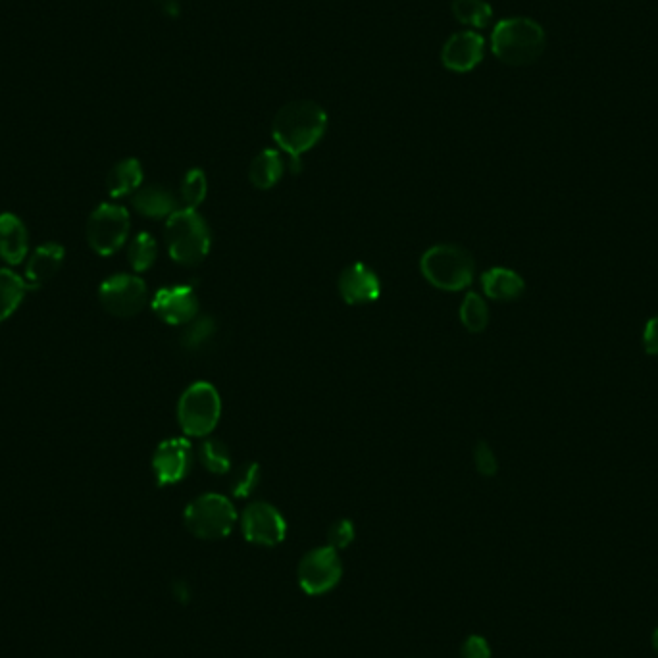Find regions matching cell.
I'll list each match as a JSON object with an SVG mask.
<instances>
[{
	"instance_id": "obj_1",
	"label": "cell",
	"mask_w": 658,
	"mask_h": 658,
	"mask_svg": "<svg viewBox=\"0 0 658 658\" xmlns=\"http://www.w3.org/2000/svg\"><path fill=\"white\" fill-rule=\"evenodd\" d=\"M328 129L326 110L314 101H295L279 108L272 122V137L289 154L293 172H301V156L316 147Z\"/></svg>"
},
{
	"instance_id": "obj_2",
	"label": "cell",
	"mask_w": 658,
	"mask_h": 658,
	"mask_svg": "<svg viewBox=\"0 0 658 658\" xmlns=\"http://www.w3.org/2000/svg\"><path fill=\"white\" fill-rule=\"evenodd\" d=\"M545 45L543 27L524 16L501 20L491 33L493 54L508 66H530L541 58Z\"/></svg>"
},
{
	"instance_id": "obj_3",
	"label": "cell",
	"mask_w": 658,
	"mask_h": 658,
	"mask_svg": "<svg viewBox=\"0 0 658 658\" xmlns=\"http://www.w3.org/2000/svg\"><path fill=\"white\" fill-rule=\"evenodd\" d=\"M164 237L172 260L181 266H195L210 253V228L197 210H176L166 222Z\"/></svg>"
},
{
	"instance_id": "obj_4",
	"label": "cell",
	"mask_w": 658,
	"mask_h": 658,
	"mask_svg": "<svg viewBox=\"0 0 658 658\" xmlns=\"http://www.w3.org/2000/svg\"><path fill=\"white\" fill-rule=\"evenodd\" d=\"M420 270L433 287L441 291H462L472 283L476 264L466 249L443 243L424 253L420 260Z\"/></svg>"
},
{
	"instance_id": "obj_5",
	"label": "cell",
	"mask_w": 658,
	"mask_h": 658,
	"mask_svg": "<svg viewBox=\"0 0 658 658\" xmlns=\"http://www.w3.org/2000/svg\"><path fill=\"white\" fill-rule=\"evenodd\" d=\"M222 416V399L214 385L197 381L185 389L178 403L179 426L189 437H204L216 430Z\"/></svg>"
},
{
	"instance_id": "obj_6",
	"label": "cell",
	"mask_w": 658,
	"mask_h": 658,
	"mask_svg": "<svg viewBox=\"0 0 658 658\" xmlns=\"http://www.w3.org/2000/svg\"><path fill=\"white\" fill-rule=\"evenodd\" d=\"M183 520L187 530L195 537L204 541H218L226 539L233 532L237 512L226 497L218 493H206L187 505Z\"/></svg>"
},
{
	"instance_id": "obj_7",
	"label": "cell",
	"mask_w": 658,
	"mask_h": 658,
	"mask_svg": "<svg viewBox=\"0 0 658 658\" xmlns=\"http://www.w3.org/2000/svg\"><path fill=\"white\" fill-rule=\"evenodd\" d=\"M131 218L124 206L104 203L97 206L87 220V243L101 256H112L126 245Z\"/></svg>"
},
{
	"instance_id": "obj_8",
	"label": "cell",
	"mask_w": 658,
	"mask_h": 658,
	"mask_svg": "<svg viewBox=\"0 0 658 658\" xmlns=\"http://www.w3.org/2000/svg\"><path fill=\"white\" fill-rule=\"evenodd\" d=\"M297 578L301 589L310 597H320L333 591L343 578V560L339 557V551L329 545L308 551L299 562Z\"/></svg>"
},
{
	"instance_id": "obj_9",
	"label": "cell",
	"mask_w": 658,
	"mask_h": 658,
	"mask_svg": "<svg viewBox=\"0 0 658 658\" xmlns=\"http://www.w3.org/2000/svg\"><path fill=\"white\" fill-rule=\"evenodd\" d=\"M147 285L139 276L116 274L104 279L99 287L102 308L116 318H133L147 304Z\"/></svg>"
},
{
	"instance_id": "obj_10",
	"label": "cell",
	"mask_w": 658,
	"mask_h": 658,
	"mask_svg": "<svg viewBox=\"0 0 658 658\" xmlns=\"http://www.w3.org/2000/svg\"><path fill=\"white\" fill-rule=\"evenodd\" d=\"M241 532L245 539L260 547H276L287 535V522L278 508L256 501L241 516Z\"/></svg>"
},
{
	"instance_id": "obj_11",
	"label": "cell",
	"mask_w": 658,
	"mask_h": 658,
	"mask_svg": "<svg viewBox=\"0 0 658 658\" xmlns=\"http://www.w3.org/2000/svg\"><path fill=\"white\" fill-rule=\"evenodd\" d=\"M193 464V447L185 437L162 441L152 456V472L160 487L176 485L187 478Z\"/></svg>"
},
{
	"instance_id": "obj_12",
	"label": "cell",
	"mask_w": 658,
	"mask_h": 658,
	"mask_svg": "<svg viewBox=\"0 0 658 658\" xmlns=\"http://www.w3.org/2000/svg\"><path fill=\"white\" fill-rule=\"evenodd\" d=\"M154 314L170 324V326H185L193 322L199 314V299L191 285H174L156 291L152 299Z\"/></svg>"
},
{
	"instance_id": "obj_13",
	"label": "cell",
	"mask_w": 658,
	"mask_h": 658,
	"mask_svg": "<svg viewBox=\"0 0 658 658\" xmlns=\"http://www.w3.org/2000/svg\"><path fill=\"white\" fill-rule=\"evenodd\" d=\"M485 56V39L476 31H458L451 35L441 51V62L456 74L472 72Z\"/></svg>"
},
{
	"instance_id": "obj_14",
	"label": "cell",
	"mask_w": 658,
	"mask_h": 658,
	"mask_svg": "<svg viewBox=\"0 0 658 658\" xmlns=\"http://www.w3.org/2000/svg\"><path fill=\"white\" fill-rule=\"evenodd\" d=\"M337 289L347 304L374 303L380 299L381 281L374 270L362 262H356L341 272Z\"/></svg>"
},
{
	"instance_id": "obj_15",
	"label": "cell",
	"mask_w": 658,
	"mask_h": 658,
	"mask_svg": "<svg viewBox=\"0 0 658 658\" xmlns=\"http://www.w3.org/2000/svg\"><path fill=\"white\" fill-rule=\"evenodd\" d=\"M29 256V231L24 220L12 212L0 214V258L18 266Z\"/></svg>"
},
{
	"instance_id": "obj_16",
	"label": "cell",
	"mask_w": 658,
	"mask_h": 658,
	"mask_svg": "<svg viewBox=\"0 0 658 658\" xmlns=\"http://www.w3.org/2000/svg\"><path fill=\"white\" fill-rule=\"evenodd\" d=\"M64 258H66V249L58 243H45L37 247L27 256L26 274H24L27 285L35 287L54 278L60 272Z\"/></svg>"
},
{
	"instance_id": "obj_17",
	"label": "cell",
	"mask_w": 658,
	"mask_h": 658,
	"mask_svg": "<svg viewBox=\"0 0 658 658\" xmlns=\"http://www.w3.org/2000/svg\"><path fill=\"white\" fill-rule=\"evenodd\" d=\"M483 293L499 303H510L524 295L526 283L524 278L508 268H491L481 276Z\"/></svg>"
},
{
	"instance_id": "obj_18",
	"label": "cell",
	"mask_w": 658,
	"mask_h": 658,
	"mask_svg": "<svg viewBox=\"0 0 658 658\" xmlns=\"http://www.w3.org/2000/svg\"><path fill=\"white\" fill-rule=\"evenodd\" d=\"M131 203L147 218H170L178 208L176 195L164 185H147L133 193Z\"/></svg>"
},
{
	"instance_id": "obj_19",
	"label": "cell",
	"mask_w": 658,
	"mask_h": 658,
	"mask_svg": "<svg viewBox=\"0 0 658 658\" xmlns=\"http://www.w3.org/2000/svg\"><path fill=\"white\" fill-rule=\"evenodd\" d=\"M141 185H143V166L137 158L120 160L106 178L108 193L114 199H122L137 193Z\"/></svg>"
},
{
	"instance_id": "obj_20",
	"label": "cell",
	"mask_w": 658,
	"mask_h": 658,
	"mask_svg": "<svg viewBox=\"0 0 658 658\" xmlns=\"http://www.w3.org/2000/svg\"><path fill=\"white\" fill-rule=\"evenodd\" d=\"M283 160L281 154L274 149H266L260 152L249 168V179L256 189L268 191L274 185H278L279 179L283 176Z\"/></svg>"
},
{
	"instance_id": "obj_21",
	"label": "cell",
	"mask_w": 658,
	"mask_h": 658,
	"mask_svg": "<svg viewBox=\"0 0 658 658\" xmlns=\"http://www.w3.org/2000/svg\"><path fill=\"white\" fill-rule=\"evenodd\" d=\"M27 289L26 278L18 276L10 268H0V324L16 314L20 304L24 303Z\"/></svg>"
},
{
	"instance_id": "obj_22",
	"label": "cell",
	"mask_w": 658,
	"mask_h": 658,
	"mask_svg": "<svg viewBox=\"0 0 658 658\" xmlns=\"http://www.w3.org/2000/svg\"><path fill=\"white\" fill-rule=\"evenodd\" d=\"M453 16L462 26L483 29L493 18V8L485 0H453Z\"/></svg>"
},
{
	"instance_id": "obj_23",
	"label": "cell",
	"mask_w": 658,
	"mask_h": 658,
	"mask_svg": "<svg viewBox=\"0 0 658 658\" xmlns=\"http://www.w3.org/2000/svg\"><path fill=\"white\" fill-rule=\"evenodd\" d=\"M158 247L151 233H139L133 237L127 249V260L135 272H147L156 262Z\"/></svg>"
},
{
	"instance_id": "obj_24",
	"label": "cell",
	"mask_w": 658,
	"mask_h": 658,
	"mask_svg": "<svg viewBox=\"0 0 658 658\" xmlns=\"http://www.w3.org/2000/svg\"><path fill=\"white\" fill-rule=\"evenodd\" d=\"M460 322L472 333H481L483 329L487 328L489 308L478 293H468L464 297V301L460 304Z\"/></svg>"
},
{
	"instance_id": "obj_25",
	"label": "cell",
	"mask_w": 658,
	"mask_h": 658,
	"mask_svg": "<svg viewBox=\"0 0 658 658\" xmlns=\"http://www.w3.org/2000/svg\"><path fill=\"white\" fill-rule=\"evenodd\" d=\"M199 456H201V462H203L204 468L210 474L224 476V474L231 472V455H229V449L226 447L224 441H220V439H206L203 445H201Z\"/></svg>"
},
{
	"instance_id": "obj_26",
	"label": "cell",
	"mask_w": 658,
	"mask_h": 658,
	"mask_svg": "<svg viewBox=\"0 0 658 658\" xmlns=\"http://www.w3.org/2000/svg\"><path fill=\"white\" fill-rule=\"evenodd\" d=\"M206 193H208V181H206L203 170L201 168L189 170L181 181V189H179L181 203L185 204V208L195 210L197 206L203 204Z\"/></svg>"
},
{
	"instance_id": "obj_27",
	"label": "cell",
	"mask_w": 658,
	"mask_h": 658,
	"mask_svg": "<svg viewBox=\"0 0 658 658\" xmlns=\"http://www.w3.org/2000/svg\"><path fill=\"white\" fill-rule=\"evenodd\" d=\"M216 333V322L210 316H203V318H195L193 322H189V326L183 329L181 333V345L187 351H197L201 349L206 341L212 339V335Z\"/></svg>"
},
{
	"instance_id": "obj_28",
	"label": "cell",
	"mask_w": 658,
	"mask_h": 658,
	"mask_svg": "<svg viewBox=\"0 0 658 658\" xmlns=\"http://www.w3.org/2000/svg\"><path fill=\"white\" fill-rule=\"evenodd\" d=\"M258 485H260V466L256 462H249L233 472L229 489L233 497L247 499L253 495Z\"/></svg>"
},
{
	"instance_id": "obj_29",
	"label": "cell",
	"mask_w": 658,
	"mask_h": 658,
	"mask_svg": "<svg viewBox=\"0 0 658 658\" xmlns=\"http://www.w3.org/2000/svg\"><path fill=\"white\" fill-rule=\"evenodd\" d=\"M355 535V524L351 520H347V518L337 520L329 526L328 545L333 547L335 551L347 549L355 541Z\"/></svg>"
},
{
	"instance_id": "obj_30",
	"label": "cell",
	"mask_w": 658,
	"mask_h": 658,
	"mask_svg": "<svg viewBox=\"0 0 658 658\" xmlns=\"http://www.w3.org/2000/svg\"><path fill=\"white\" fill-rule=\"evenodd\" d=\"M474 464L481 476L493 478L499 472V462L487 441H478L474 447Z\"/></svg>"
},
{
	"instance_id": "obj_31",
	"label": "cell",
	"mask_w": 658,
	"mask_h": 658,
	"mask_svg": "<svg viewBox=\"0 0 658 658\" xmlns=\"http://www.w3.org/2000/svg\"><path fill=\"white\" fill-rule=\"evenodd\" d=\"M460 658H491V647L487 639L481 635H470L460 649Z\"/></svg>"
},
{
	"instance_id": "obj_32",
	"label": "cell",
	"mask_w": 658,
	"mask_h": 658,
	"mask_svg": "<svg viewBox=\"0 0 658 658\" xmlns=\"http://www.w3.org/2000/svg\"><path fill=\"white\" fill-rule=\"evenodd\" d=\"M643 349L649 356H658V316H653L643 329Z\"/></svg>"
},
{
	"instance_id": "obj_33",
	"label": "cell",
	"mask_w": 658,
	"mask_h": 658,
	"mask_svg": "<svg viewBox=\"0 0 658 658\" xmlns=\"http://www.w3.org/2000/svg\"><path fill=\"white\" fill-rule=\"evenodd\" d=\"M174 595L178 597L179 601H187L191 597L189 593V587L185 583L178 582L174 585Z\"/></svg>"
},
{
	"instance_id": "obj_34",
	"label": "cell",
	"mask_w": 658,
	"mask_h": 658,
	"mask_svg": "<svg viewBox=\"0 0 658 658\" xmlns=\"http://www.w3.org/2000/svg\"><path fill=\"white\" fill-rule=\"evenodd\" d=\"M653 645H655V649L658 651V628L655 630V633H653Z\"/></svg>"
}]
</instances>
